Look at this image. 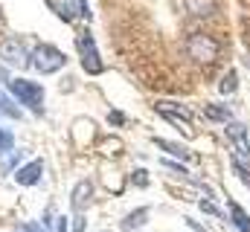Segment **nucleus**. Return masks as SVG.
<instances>
[{
	"mask_svg": "<svg viewBox=\"0 0 250 232\" xmlns=\"http://www.w3.org/2000/svg\"><path fill=\"white\" fill-rule=\"evenodd\" d=\"M9 93L18 105H23L26 111H35L41 114V105H44V87L29 81V78H9Z\"/></svg>",
	"mask_w": 250,
	"mask_h": 232,
	"instance_id": "obj_1",
	"label": "nucleus"
},
{
	"mask_svg": "<svg viewBox=\"0 0 250 232\" xmlns=\"http://www.w3.org/2000/svg\"><path fill=\"white\" fill-rule=\"evenodd\" d=\"M64 64H67V56H64L59 47L53 44H38L32 53H29V67L41 76H50V73H59Z\"/></svg>",
	"mask_w": 250,
	"mask_h": 232,
	"instance_id": "obj_2",
	"label": "nucleus"
},
{
	"mask_svg": "<svg viewBox=\"0 0 250 232\" xmlns=\"http://www.w3.org/2000/svg\"><path fill=\"white\" fill-rule=\"evenodd\" d=\"M221 53V47H218V41L212 38V35H207V32H192L187 38V56L195 61V64H201V67H207V64H212L215 58Z\"/></svg>",
	"mask_w": 250,
	"mask_h": 232,
	"instance_id": "obj_3",
	"label": "nucleus"
},
{
	"mask_svg": "<svg viewBox=\"0 0 250 232\" xmlns=\"http://www.w3.org/2000/svg\"><path fill=\"white\" fill-rule=\"evenodd\" d=\"M76 47H79V61L84 67V73L90 76H99L105 67H102V58H99V50H96V38L90 29H84L79 38H76Z\"/></svg>",
	"mask_w": 250,
	"mask_h": 232,
	"instance_id": "obj_4",
	"label": "nucleus"
},
{
	"mask_svg": "<svg viewBox=\"0 0 250 232\" xmlns=\"http://www.w3.org/2000/svg\"><path fill=\"white\" fill-rule=\"evenodd\" d=\"M47 6L62 18L64 23H73L79 15H82L84 20H90V9H87L84 0H47Z\"/></svg>",
	"mask_w": 250,
	"mask_h": 232,
	"instance_id": "obj_5",
	"label": "nucleus"
},
{
	"mask_svg": "<svg viewBox=\"0 0 250 232\" xmlns=\"http://www.w3.org/2000/svg\"><path fill=\"white\" fill-rule=\"evenodd\" d=\"M0 58L6 61V64H15V67H23V64H29V53H26V41L23 38H6V41H0Z\"/></svg>",
	"mask_w": 250,
	"mask_h": 232,
	"instance_id": "obj_6",
	"label": "nucleus"
},
{
	"mask_svg": "<svg viewBox=\"0 0 250 232\" xmlns=\"http://www.w3.org/2000/svg\"><path fill=\"white\" fill-rule=\"evenodd\" d=\"M90 200H93V183H90V180H79V183L73 186V192H70V206H73L76 212H84Z\"/></svg>",
	"mask_w": 250,
	"mask_h": 232,
	"instance_id": "obj_7",
	"label": "nucleus"
},
{
	"mask_svg": "<svg viewBox=\"0 0 250 232\" xmlns=\"http://www.w3.org/2000/svg\"><path fill=\"white\" fill-rule=\"evenodd\" d=\"M148 224V206H137L134 212H128L120 221V232H137Z\"/></svg>",
	"mask_w": 250,
	"mask_h": 232,
	"instance_id": "obj_8",
	"label": "nucleus"
},
{
	"mask_svg": "<svg viewBox=\"0 0 250 232\" xmlns=\"http://www.w3.org/2000/svg\"><path fill=\"white\" fill-rule=\"evenodd\" d=\"M41 174H44V160H32L15 174V180H18V186H35L41 180Z\"/></svg>",
	"mask_w": 250,
	"mask_h": 232,
	"instance_id": "obj_9",
	"label": "nucleus"
},
{
	"mask_svg": "<svg viewBox=\"0 0 250 232\" xmlns=\"http://www.w3.org/2000/svg\"><path fill=\"white\" fill-rule=\"evenodd\" d=\"M184 9L192 18H209L215 12V0H184Z\"/></svg>",
	"mask_w": 250,
	"mask_h": 232,
	"instance_id": "obj_10",
	"label": "nucleus"
},
{
	"mask_svg": "<svg viewBox=\"0 0 250 232\" xmlns=\"http://www.w3.org/2000/svg\"><path fill=\"white\" fill-rule=\"evenodd\" d=\"M227 209H230V221H233V227L239 232H250V215L236 203V200H230L227 203Z\"/></svg>",
	"mask_w": 250,
	"mask_h": 232,
	"instance_id": "obj_11",
	"label": "nucleus"
},
{
	"mask_svg": "<svg viewBox=\"0 0 250 232\" xmlns=\"http://www.w3.org/2000/svg\"><path fill=\"white\" fill-rule=\"evenodd\" d=\"M204 116H207V122L227 125V122L233 119V111H230V108H224V105H207V108H204Z\"/></svg>",
	"mask_w": 250,
	"mask_h": 232,
	"instance_id": "obj_12",
	"label": "nucleus"
},
{
	"mask_svg": "<svg viewBox=\"0 0 250 232\" xmlns=\"http://www.w3.org/2000/svg\"><path fill=\"white\" fill-rule=\"evenodd\" d=\"M236 90H239V73L236 70H227L224 78H221V84H218V93L221 96H236Z\"/></svg>",
	"mask_w": 250,
	"mask_h": 232,
	"instance_id": "obj_13",
	"label": "nucleus"
},
{
	"mask_svg": "<svg viewBox=\"0 0 250 232\" xmlns=\"http://www.w3.org/2000/svg\"><path fill=\"white\" fill-rule=\"evenodd\" d=\"M154 145H157V148H163L166 154H175V157H181V160H192L189 148L178 145V142H169V139H154Z\"/></svg>",
	"mask_w": 250,
	"mask_h": 232,
	"instance_id": "obj_14",
	"label": "nucleus"
},
{
	"mask_svg": "<svg viewBox=\"0 0 250 232\" xmlns=\"http://www.w3.org/2000/svg\"><path fill=\"white\" fill-rule=\"evenodd\" d=\"M245 136H248V128H245L242 122H227V139H230V142L242 145V142H245Z\"/></svg>",
	"mask_w": 250,
	"mask_h": 232,
	"instance_id": "obj_15",
	"label": "nucleus"
},
{
	"mask_svg": "<svg viewBox=\"0 0 250 232\" xmlns=\"http://www.w3.org/2000/svg\"><path fill=\"white\" fill-rule=\"evenodd\" d=\"M0 111H6V116L21 119V108L12 102V93H0Z\"/></svg>",
	"mask_w": 250,
	"mask_h": 232,
	"instance_id": "obj_16",
	"label": "nucleus"
},
{
	"mask_svg": "<svg viewBox=\"0 0 250 232\" xmlns=\"http://www.w3.org/2000/svg\"><path fill=\"white\" fill-rule=\"evenodd\" d=\"M12 148H15V134L6 131V128H0V154H9Z\"/></svg>",
	"mask_w": 250,
	"mask_h": 232,
	"instance_id": "obj_17",
	"label": "nucleus"
},
{
	"mask_svg": "<svg viewBox=\"0 0 250 232\" xmlns=\"http://www.w3.org/2000/svg\"><path fill=\"white\" fill-rule=\"evenodd\" d=\"M23 157H26L23 151H18V154H12V157H9V160L3 163V169H0V174H3V177H6V174H12V172H15V169H18V163H21Z\"/></svg>",
	"mask_w": 250,
	"mask_h": 232,
	"instance_id": "obj_18",
	"label": "nucleus"
},
{
	"mask_svg": "<svg viewBox=\"0 0 250 232\" xmlns=\"http://www.w3.org/2000/svg\"><path fill=\"white\" fill-rule=\"evenodd\" d=\"M201 212L204 215H212V218H221V209L215 206V197H204L201 200Z\"/></svg>",
	"mask_w": 250,
	"mask_h": 232,
	"instance_id": "obj_19",
	"label": "nucleus"
},
{
	"mask_svg": "<svg viewBox=\"0 0 250 232\" xmlns=\"http://www.w3.org/2000/svg\"><path fill=\"white\" fill-rule=\"evenodd\" d=\"M233 174H236V177H239V180H242V183L250 189V169H248V166H242V163H233Z\"/></svg>",
	"mask_w": 250,
	"mask_h": 232,
	"instance_id": "obj_20",
	"label": "nucleus"
},
{
	"mask_svg": "<svg viewBox=\"0 0 250 232\" xmlns=\"http://www.w3.org/2000/svg\"><path fill=\"white\" fill-rule=\"evenodd\" d=\"M131 183L140 186V189H146V186H148V172H134L131 174Z\"/></svg>",
	"mask_w": 250,
	"mask_h": 232,
	"instance_id": "obj_21",
	"label": "nucleus"
},
{
	"mask_svg": "<svg viewBox=\"0 0 250 232\" xmlns=\"http://www.w3.org/2000/svg\"><path fill=\"white\" fill-rule=\"evenodd\" d=\"M163 169L178 172V174H189V169H184V166H181V163H175V160H163Z\"/></svg>",
	"mask_w": 250,
	"mask_h": 232,
	"instance_id": "obj_22",
	"label": "nucleus"
},
{
	"mask_svg": "<svg viewBox=\"0 0 250 232\" xmlns=\"http://www.w3.org/2000/svg\"><path fill=\"white\" fill-rule=\"evenodd\" d=\"M84 227H87V221H84V215L79 212V215L73 218V230H70V232H84Z\"/></svg>",
	"mask_w": 250,
	"mask_h": 232,
	"instance_id": "obj_23",
	"label": "nucleus"
},
{
	"mask_svg": "<svg viewBox=\"0 0 250 232\" xmlns=\"http://www.w3.org/2000/svg\"><path fill=\"white\" fill-rule=\"evenodd\" d=\"M111 125H125V116L120 111H111Z\"/></svg>",
	"mask_w": 250,
	"mask_h": 232,
	"instance_id": "obj_24",
	"label": "nucleus"
},
{
	"mask_svg": "<svg viewBox=\"0 0 250 232\" xmlns=\"http://www.w3.org/2000/svg\"><path fill=\"white\" fill-rule=\"evenodd\" d=\"M56 232H70V224H67V218H59V221H56Z\"/></svg>",
	"mask_w": 250,
	"mask_h": 232,
	"instance_id": "obj_25",
	"label": "nucleus"
},
{
	"mask_svg": "<svg viewBox=\"0 0 250 232\" xmlns=\"http://www.w3.org/2000/svg\"><path fill=\"white\" fill-rule=\"evenodd\" d=\"M18 232H41L38 224H23V227H18Z\"/></svg>",
	"mask_w": 250,
	"mask_h": 232,
	"instance_id": "obj_26",
	"label": "nucleus"
},
{
	"mask_svg": "<svg viewBox=\"0 0 250 232\" xmlns=\"http://www.w3.org/2000/svg\"><path fill=\"white\" fill-rule=\"evenodd\" d=\"M187 224H189V227H192V230H195V232H204V227H201L198 221H192V218H187Z\"/></svg>",
	"mask_w": 250,
	"mask_h": 232,
	"instance_id": "obj_27",
	"label": "nucleus"
}]
</instances>
